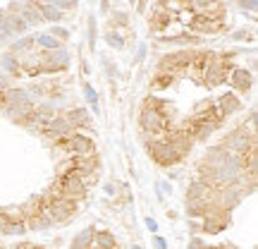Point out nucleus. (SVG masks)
<instances>
[{
	"label": "nucleus",
	"mask_w": 258,
	"mask_h": 249,
	"mask_svg": "<svg viewBox=\"0 0 258 249\" xmlns=\"http://www.w3.org/2000/svg\"><path fill=\"white\" fill-rule=\"evenodd\" d=\"M172 84H175V77H172V74H158V72H155L151 86H153L155 91H160V89H167V86H172Z\"/></svg>",
	"instance_id": "nucleus-21"
},
{
	"label": "nucleus",
	"mask_w": 258,
	"mask_h": 249,
	"mask_svg": "<svg viewBox=\"0 0 258 249\" xmlns=\"http://www.w3.org/2000/svg\"><path fill=\"white\" fill-rule=\"evenodd\" d=\"M57 146L60 149H67L74 158H82V156H94L96 153V144L91 137H84V134H79V132H72L69 137L60 139L57 141Z\"/></svg>",
	"instance_id": "nucleus-4"
},
{
	"label": "nucleus",
	"mask_w": 258,
	"mask_h": 249,
	"mask_svg": "<svg viewBox=\"0 0 258 249\" xmlns=\"http://www.w3.org/2000/svg\"><path fill=\"white\" fill-rule=\"evenodd\" d=\"M160 189H163V192H172V187H170L167 182H163V185H160Z\"/></svg>",
	"instance_id": "nucleus-38"
},
{
	"label": "nucleus",
	"mask_w": 258,
	"mask_h": 249,
	"mask_svg": "<svg viewBox=\"0 0 258 249\" xmlns=\"http://www.w3.org/2000/svg\"><path fill=\"white\" fill-rule=\"evenodd\" d=\"M46 213L51 216L53 223H67L77 213V201H72V199H53V201H48Z\"/></svg>",
	"instance_id": "nucleus-6"
},
{
	"label": "nucleus",
	"mask_w": 258,
	"mask_h": 249,
	"mask_svg": "<svg viewBox=\"0 0 258 249\" xmlns=\"http://www.w3.org/2000/svg\"><path fill=\"white\" fill-rule=\"evenodd\" d=\"M105 41H108V46H112V48H124V36L117 34L115 29H110L108 34H105Z\"/></svg>",
	"instance_id": "nucleus-24"
},
{
	"label": "nucleus",
	"mask_w": 258,
	"mask_h": 249,
	"mask_svg": "<svg viewBox=\"0 0 258 249\" xmlns=\"http://www.w3.org/2000/svg\"><path fill=\"white\" fill-rule=\"evenodd\" d=\"M187 199H201V201H210V204H213V199H215V189L208 187V185L201 182V180H194V182H189Z\"/></svg>",
	"instance_id": "nucleus-11"
},
{
	"label": "nucleus",
	"mask_w": 258,
	"mask_h": 249,
	"mask_svg": "<svg viewBox=\"0 0 258 249\" xmlns=\"http://www.w3.org/2000/svg\"><path fill=\"white\" fill-rule=\"evenodd\" d=\"M191 58H194V51H189V48H182V51H175L170 56H163L158 60V74H172L175 77L177 72L189 67Z\"/></svg>",
	"instance_id": "nucleus-3"
},
{
	"label": "nucleus",
	"mask_w": 258,
	"mask_h": 249,
	"mask_svg": "<svg viewBox=\"0 0 258 249\" xmlns=\"http://www.w3.org/2000/svg\"><path fill=\"white\" fill-rule=\"evenodd\" d=\"M105 194H115V187L112 185H105Z\"/></svg>",
	"instance_id": "nucleus-39"
},
{
	"label": "nucleus",
	"mask_w": 258,
	"mask_h": 249,
	"mask_svg": "<svg viewBox=\"0 0 258 249\" xmlns=\"http://www.w3.org/2000/svg\"><path fill=\"white\" fill-rule=\"evenodd\" d=\"M39 5V12H41L43 22L48 19V22H57V19H62V12L55 7L53 2H36Z\"/></svg>",
	"instance_id": "nucleus-20"
},
{
	"label": "nucleus",
	"mask_w": 258,
	"mask_h": 249,
	"mask_svg": "<svg viewBox=\"0 0 258 249\" xmlns=\"http://www.w3.org/2000/svg\"><path fill=\"white\" fill-rule=\"evenodd\" d=\"M65 120H67L69 124H72V129L77 132V127H89V111H84V108H72V111H67V115H65Z\"/></svg>",
	"instance_id": "nucleus-14"
},
{
	"label": "nucleus",
	"mask_w": 258,
	"mask_h": 249,
	"mask_svg": "<svg viewBox=\"0 0 258 249\" xmlns=\"http://www.w3.org/2000/svg\"><path fill=\"white\" fill-rule=\"evenodd\" d=\"M12 249H43V247H39V245H31V242H22V245H17V247H12Z\"/></svg>",
	"instance_id": "nucleus-34"
},
{
	"label": "nucleus",
	"mask_w": 258,
	"mask_h": 249,
	"mask_svg": "<svg viewBox=\"0 0 258 249\" xmlns=\"http://www.w3.org/2000/svg\"><path fill=\"white\" fill-rule=\"evenodd\" d=\"M74 129H72V124L65 120V115H55L51 123L46 124V129H43V134H48V137H53L55 141H60V139L69 137Z\"/></svg>",
	"instance_id": "nucleus-9"
},
{
	"label": "nucleus",
	"mask_w": 258,
	"mask_h": 249,
	"mask_svg": "<svg viewBox=\"0 0 258 249\" xmlns=\"http://www.w3.org/2000/svg\"><path fill=\"white\" fill-rule=\"evenodd\" d=\"M134 249H141V247H139V245H134Z\"/></svg>",
	"instance_id": "nucleus-40"
},
{
	"label": "nucleus",
	"mask_w": 258,
	"mask_h": 249,
	"mask_svg": "<svg viewBox=\"0 0 258 249\" xmlns=\"http://www.w3.org/2000/svg\"><path fill=\"white\" fill-rule=\"evenodd\" d=\"M232 39L234 41H246V39H251V31H237V34H232Z\"/></svg>",
	"instance_id": "nucleus-32"
},
{
	"label": "nucleus",
	"mask_w": 258,
	"mask_h": 249,
	"mask_svg": "<svg viewBox=\"0 0 258 249\" xmlns=\"http://www.w3.org/2000/svg\"><path fill=\"white\" fill-rule=\"evenodd\" d=\"M160 101L155 98H146L144 108H141V115H139V124L146 134H155V132H163L167 129V118L160 113Z\"/></svg>",
	"instance_id": "nucleus-1"
},
{
	"label": "nucleus",
	"mask_w": 258,
	"mask_h": 249,
	"mask_svg": "<svg viewBox=\"0 0 258 249\" xmlns=\"http://www.w3.org/2000/svg\"><path fill=\"white\" fill-rule=\"evenodd\" d=\"M94 235H96L94 228H84L82 233L74 237V242H72V249H91V245H94Z\"/></svg>",
	"instance_id": "nucleus-19"
},
{
	"label": "nucleus",
	"mask_w": 258,
	"mask_h": 249,
	"mask_svg": "<svg viewBox=\"0 0 258 249\" xmlns=\"http://www.w3.org/2000/svg\"><path fill=\"white\" fill-rule=\"evenodd\" d=\"M34 46H41L46 53H53V51H60V48H62V43L55 41L51 34H36V36H34Z\"/></svg>",
	"instance_id": "nucleus-18"
},
{
	"label": "nucleus",
	"mask_w": 258,
	"mask_h": 249,
	"mask_svg": "<svg viewBox=\"0 0 258 249\" xmlns=\"http://www.w3.org/2000/svg\"><path fill=\"white\" fill-rule=\"evenodd\" d=\"M191 31L196 34H217L222 29V17H208V14H196L191 22Z\"/></svg>",
	"instance_id": "nucleus-8"
},
{
	"label": "nucleus",
	"mask_w": 258,
	"mask_h": 249,
	"mask_svg": "<svg viewBox=\"0 0 258 249\" xmlns=\"http://www.w3.org/2000/svg\"><path fill=\"white\" fill-rule=\"evenodd\" d=\"M91 249H117V242H115L112 233L101 230V233H96L94 235V245H91Z\"/></svg>",
	"instance_id": "nucleus-17"
},
{
	"label": "nucleus",
	"mask_w": 258,
	"mask_h": 249,
	"mask_svg": "<svg viewBox=\"0 0 258 249\" xmlns=\"http://www.w3.org/2000/svg\"><path fill=\"white\" fill-rule=\"evenodd\" d=\"M153 245H155V249H167V242H165V237H160V235L153 237Z\"/></svg>",
	"instance_id": "nucleus-33"
},
{
	"label": "nucleus",
	"mask_w": 258,
	"mask_h": 249,
	"mask_svg": "<svg viewBox=\"0 0 258 249\" xmlns=\"http://www.w3.org/2000/svg\"><path fill=\"white\" fill-rule=\"evenodd\" d=\"M210 206H213L210 201H201V199H187V213H189V218H204Z\"/></svg>",
	"instance_id": "nucleus-15"
},
{
	"label": "nucleus",
	"mask_w": 258,
	"mask_h": 249,
	"mask_svg": "<svg viewBox=\"0 0 258 249\" xmlns=\"http://www.w3.org/2000/svg\"><path fill=\"white\" fill-rule=\"evenodd\" d=\"M27 233V225L24 221L22 223H5L2 225V230H0V235H24Z\"/></svg>",
	"instance_id": "nucleus-22"
},
{
	"label": "nucleus",
	"mask_w": 258,
	"mask_h": 249,
	"mask_svg": "<svg viewBox=\"0 0 258 249\" xmlns=\"http://www.w3.org/2000/svg\"><path fill=\"white\" fill-rule=\"evenodd\" d=\"M84 96H86V101L94 106V113H98V94L94 91L91 84H84Z\"/></svg>",
	"instance_id": "nucleus-26"
},
{
	"label": "nucleus",
	"mask_w": 258,
	"mask_h": 249,
	"mask_svg": "<svg viewBox=\"0 0 258 249\" xmlns=\"http://www.w3.org/2000/svg\"><path fill=\"white\" fill-rule=\"evenodd\" d=\"M146 228H149L151 233H158V223L153 221V218H146Z\"/></svg>",
	"instance_id": "nucleus-35"
},
{
	"label": "nucleus",
	"mask_w": 258,
	"mask_h": 249,
	"mask_svg": "<svg viewBox=\"0 0 258 249\" xmlns=\"http://www.w3.org/2000/svg\"><path fill=\"white\" fill-rule=\"evenodd\" d=\"M239 7H242V10H249V12H256L258 2L256 0H249V2H239Z\"/></svg>",
	"instance_id": "nucleus-31"
},
{
	"label": "nucleus",
	"mask_w": 258,
	"mask_h": 249,
	"mask_svg": "<svg viewBox=\"0 0 258 249\" xmlns=\"http://www.w3.org/2000/svg\"><path fill=\"white\" fill-rule=\"evenodd\" d=\"M144 56H146V46H141V48H139V53H136V62H141Z\"/></svg>",
	"instance_id": "nucleus-36"
},
{
	"label": "nucleus",
	"mask_w": 258,
	"mask_h": 249,
	"mask_svg": "<svg viewBox=\"0 0 258 249\" xmlns=\"http://www.w3.org/2000/svg\"><path fill=\"white\" fill-rule=\"evenodd\" d=\"M2 67L7 69L10 74H22V69H19V62L14 60V56H5V58H2Z\"/></svg>",
	"instance_id": "nucleus-25"
},
{
	"label": "nucleus",
	"mask_w": 258,
	"mask_h": 249,
	"mask_svg": "<svg viewBox=\"0 0 258 249\" xmlns=\"http://www.w3.org/2000/svg\"><path fill=\"white\" fill-rule=\"evenodd\" d=\"M89 46L96 48V19H94V17L89 19Z\"/></svg>",
	"instance_id": "nucleus-28"
},
{
	"label": "nucleus",
	"mask_w": 258,
	"mask_h": 249,
	"mask_svg": "<svg viewBox=\"0 0 258 249\" xmlns=\"http://www.w3.org/2000/svg\"><path fill=\"white\" fill-rule=\"evenodd\" d=\"M149 151H151V156H153V161L163 168H170V166H175V163L182 161V158L177 156V151L172 149V144H167V141H155V144H151Z\"/></svg>",
	"instance_id": "nucleus-7"
},
{
	"label": "nucleus",
	"mask_w": 258,
	"mask_h": 249,
	"mask_svg": "<svg viewBox=\"0 0 258 249\" xmlns=\"http://www.w3.org/2000/svg\"><path fill=\"white\" fill-rule=\"evenodd\" d=\"M51 36H53L55 41H67V29H62V27H53L51 29Z\"/></svg>",
	"instance_id": "nucleus-27"
},
{
	"label": "nucleus",
	"mask_w": 258,
	"mask_h": 249,
	"mask_svg": "<svg viewBox=\"0 0 258 249\" xmlns=\"http://www.w3.org/2000/svg\"><path fill=\"white\" fill-rule=\"evenodd\" d=\"M57 185H60V199L82 201L84 196H86V187L82 185V180H79V175H77V170H74V168L69 170L65 178H60Z\"/></svg>",
	"instance_id": "nucleus-5"
},
{
	"label": "nucleus",
	"mask_w": 258,
	"mask_h": 249,
	"mask_svg": "<svg viewBox=\"0 0 258 249\" xmlns=\"http://www.w3.org/2000/svg\"><path fill=\"white\" fill-rule=\"evenodd\" d=\"M227 77H230V84L237 91H249V89L254 86V74L246 67H234Z\"/></svg>",
	"instance_id": "nucleus-10"
},
{
	"label": "nucleus",
	"mask_w": 258,
	"mask_h": 249,
	"mask_svg": "<svg viewBox=\"0 0 258 249\" xmlns=\"http://www.w3.org/2000/svg\"><path fill=\"white\" fill-rule=\"evenodd\" d=\"M215 106L222 111V115H225V118H227V115H232V113H237L239 108H242L239 98L234 96V94H225V96H220L215 101Z\"/></svg>",
	"instance_id": "nucleus-13"
},
{
	"label": "nucleus",
	"mask_w": 258,
	"mask_h": 249,
	"mask_svg": "<svg viewBox=\"0 0 258 249\" xmlns=\"http://www.w3.org/2000/svg\"><path fill=\"white\" fill-rule=\"evenodd\" d=\"M72 168L77 173H98V156H82V158H72Z\"/></svg>",
	"instance_id": "nucleus-12"
},
{
	"label": "nucleus",
	"mask_w": 258,
	"mask_h": 249,
	"mask_svg": "<svg viewBox=\"0 0 258 249\" xmlns=\"http://www.w3.org/2000/svg\"><path fill=\"white\" fill-rule=\"evenodd\" d=\"M31 46H34V36H24V39H19V41L12 43V53H10V56L27 53V51H31Z\"/></svg>",
	"instance_id": "nucleus-23"
},
{
	"label": "nucleus",
	"mask_w": 258,
	"mask_h": 249,
	"mask_svg": "<svg viewBox=\"0 0 258 249\" xmlns=\"http://www.w3.org/2000/svg\"><path fill=\"white\" fill-rule=\"evenodd\" d=\"M187 249H210V247L206 245L204 240H199V237H191L189 245H187Z\"/></svg>",
	"instance_id": "nucleus-29"
},
{
	"label": "nucleus",
	"mask_w": 258,
	"mask_h": 249,
	"mask_svg": "<svg viewBox=\"0 0 258 249\" xmlns=\"http://www.w3.org/2000/svg\"><path fill=\"white\" fill-rule=\"evenodd\" d=\"M220 146H222L225 151H230L232 156H244L249 149H254V146H256V137H254V134H249L244 127L239 124V127H234L232 132L225 134V139L220 141Z\"/></svg>",
	"instance_id": "nucleus-2"
},
{
	"label": "nucleus",
	"mask_w": 258,
	"mask_h": 249,
	"mask_svg": "<svg viewBox=\"0 0 258 249\" xmlns=\"http://www.w3.org/2000/svg\"><path fill=\"white\" fill-rule=\"evenodd\" d=\"M115 19H117V24H124V22H127V14H124V12H117V14H115Z\"/></svg>",
	"instance_id": "nucleus-37"
},
{
	"label": "nucleus",
	"mask_w": 258,
	"mask_h": 249,
	"mask_svg": "<svg viewBox=\"0 0 258 249\" xmlns=\"http://www.w3.org/2000/svg\"><path fill=\"white\" fill-rule=\"evenodd\" d=\"M24 225H27V230H48V228L53 225V221H51V216H48V213H46V208H43L39 216H31V218H27Z\"/></svg>",
	"instance_id": "nucleus-16"
},
{
	"label": "nucleus",
	"mask_w": 258,
	"mask_h": 249,
	"mask_svg": "<svg viewBox=\"0 0 258 249\" xmlns=\"http://www.w3.org/2000/svg\"><path fill=\"white\" fill-rule=\"evenodd\" d=\"M55 7L62 12V10H69V7H77V2H72V0H57V2H53Z\"/></svg>",
	"instance_id": "nucleus-30"
}]
</instances>
